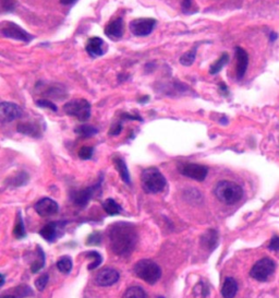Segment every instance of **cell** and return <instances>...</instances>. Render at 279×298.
Wrapping results in <instances>:
<instances>
[{
	"instance_id": "4fadbf2b",
	"label": "cell",
	"mask_w": 279,
	"mask_h": 298,
	"mask_svg": "<svg viewBox=\"0 0 279 298\" xmlns=\"http://www.w3.org/2000/svg\"><path fill=\"white\" fill-rule=\"evenodd\" d=\"M59 206L56 201L50 198L40 199L37 203L35 204V211L37 212L39 217L47 218L50 215H54L58 212Z\"/></svg>"
},
{
	"instance_id": "cb8c5ba5",
	"label": "cell",
	"mask_w": 279,
	"mask_h": 298,
	"mask_svg": "<svg viewBox=\"0 0 279 298\" xmlns=\"http://www.w3.org/2000/svg\"><path fill=\"white\" fill-rule=\"evenodd\" d=\"M103 208L108 215H118L122 211V208L117 203V201L111 198L105 201L103 203Z\"/></svg>"
},
{
	"instance_id": "8fae6325",
	"label": "cell",
	"mask_w": 279,
	"mask_h": 298,
	"mask_svg": "<svg viewBox=\"0 0 279 298\" xmlns=\"http://www.w3.org/2000/svg\"><path fill=\"white\" fill-rule=\"evenodd\" d=\"M119 272L112 268H104L95 278V283L98 286H112L119 281Z\"/></svg>"
},
{
	"instance_id": "1f68e13d",
	"label": "cell",
	"mask_w": 279,
	"mask_h": 298,
	"mask_svg": "<svg viewBox=\"0 0 279 298\" xmlns=\"http://www.w3.org/2000/svg\"><path fill=\"white\" fill-rule=\"evenodd\" d=\"M94 153V149L92 146H82V148L79 150V158L82 159H90L91 158L93 157Z\"/></svg>"
},
{
	"instance_id": "44dd1931",
	"label": "cell",
	"mask_w": 279,
	"mask_h": 298,
	"mask_svg": "<svg viewBox=\"0 0 279 298\" xmlns=\"http://www.w3.org/2000/svg\"><path fill=\"white\" fill-rule=\"evenodd\" d=\"M201 241H202V245L205 247V248L215 249V247L217 246L218 242V235L216 231H214V229H208V231L202 236Z\"/></svg>"
},
{
	"instance_id": "e0dca14e",
	"label": "cell",
	"mask_w": 279,
	"mask_h": 298,
	"mask_svg": "<svg viewBox=\"0 0 279 298\" xmlns=\"http://www.w3.org/2000/svg\"><path fill=\"white\" fill-rule=\"evenodd\" d=\"M17 130L22 135L29 136L32 138H39L42 136L40 128L34 122H20L19 125L17 126Z\"/></svg>"
},
{
	"instance_id": "5bb4252c",
	"label": "cell",
	"mask_w": 279,
	"mask_h": 298,
	"mask_svg": "<svg viewBox=\"0 0 279 298\" xmlns=\"http://www.w3.org/2000/svg\"><path fill=\"white\" fill-rule=\"evenodd\" d=\"M85 49H86V52H88L90 56L93 57V58L103 56V55L106 53L104 40L100 38H97V36H93V38H91V39L88 40V42H86Z\"/></svg>"
},
{
	"instance_id": "ac0fdd59",
	"label": "cell",
	"mask_w": 279,
	"mask_h": 298,
	"mask_svg": "<svg viewBox=\"0 0 279 298\" xmlns=\"http://www.w3.org/2000/svg\"><path fill=\"white\" fill-rule=\"evenodd\" d=\"M59 227H61V223H57V222L49 223L40 229L39 234L45 240H47L48 242H53L58 237Z\"/></svg>"
},
{
	"instance_id": "f1b7e54d",
	"label": "cell",
	"mask_w": 279,
	"mask_h": 298,
	"mask_svg": "<svg viewBox=\"0 0 279 298\" xmlns=\"http://www.w3.org/2000/svg\"><path fill=\"white\" fill-rule=\"evenodd\" d=\"M37 254H38V260L32 264L31 268V271L33 273H37L45 265V254L39 246H37Z\"/></svg>"
},
{
	"instance_id": "484cf974",
	"label": "cell",
	"mask_w": 279,
	"mask_h": 298,
	"mask_svg": "<svg viewBox=\"0 0 279 298\" xmlns=\"http://www.w3.org/2000/svg\"><path fill=\"white\" fill-rule=\"evenodd\" d=\"M122 298H148L143 288L140 286H131L125 292Z\"/></svg>"
},
{
	"instance_id": "5b68a950",
	"label": "cell",
	"mask_w": 279,
	"mask_h": 298,
	"mask_svg": "<svg viewBox=\"0 0 279 298\" xmlns=\"http://www.w3.org/2000/svg\"><path fill=\"white\" fill-rule=\"evenodd\" d=\"M91 104L84 99H72L63 105V112L69 116L75 117L77 120L86 121L91 117Z\"/></svg>"
},
{
	"instance_id": "277c9868",
	"label": "cell",
	"mask_w": 279,
	"mask_h": 298,
	"mask_svg": "<svg viewBox=\"0 0 279 298\" xmlns=\"http://www.w3.org/2000/svg\"><path fill=\"white\" fill-rule=\"evenodd\" d=\"M134 273L138 278L143 279L144 282L154 285L159 281L162 277V270L157 263L152 260L143 259L136 262L134 265Z\"/></svg>"
},
{
	"instance_id": "8d00e7d4",
	"label": "cell",
	"mask_w": 279,
	"mask_h": 298,
	"mask_svg": "<svg viewBox=\"0 0 279 298\" xmlns=\"http://www.w3.org/2000/svg\"><path fill=\"white\" fill-rule=\"evenodd\" d=\"M268 248L272 251H279V237L278 236L272 238L271 242H269Z\"/></svg>"
},
{
	"instance_id": "ab89813d",
	"label": "cell",
	"mask_w": 279,
	"mask_h": 298,
	"mask_svg": "<svg viewBox=\"0 0 279 298\" xmlns=\"http://www.w3.org/2000/svg\"><path fill=\"white\" fill-rule=\"evenodd\" d=\"M219 89H221L223 93L225 94H228V89H227V86H226V84H223V83H221L219 84Z\"/></svg>"
},
{
	"instance_id": "7c38bea8",
	"label": "cell",
	"mask_w": 279,
	"mask_h": 298,
	"mask_svg": "<svg viewBox=\"0 0 279 298\" xmlns=\"http://www.w3.org/2000/svg\"><path fill=\"white\" fill-rule=\"evenodd\" d=\"M100 183H102V179L99 180L98 183H96V185L92 187H89V188H86V189L80 190V191H74L71 196L72 201L76 205L85 206L86 204H88L89 201L92 199V197L94 196L95 192L100 188Z\"/></svg>"
},
{
	"instance_id": "d6986e66",
	"label": "cell",
	"mask_w": 279,
	"mask_h": 298,
	"mask_svg": "<svg viewBox=\"0 0 279 298\" xmlns=\"http://www.w3.org/2000/svg\"><path fill=\"white\" fill-rule=\"evenodd\" d=\"M238 292V284L233 278H227L222 287V295L223 298H235Z\"/></svg>"
},
{
	"instance_id": "d590c367",
	"label": "cell",
	"mask_w": 279,
	"mask_h": 298,
	"mask_svg": "<svg viewBox=\"0 0 279 298\" xmlns=\"http://www.w3.org/2000/svg\"><path fill=\"white\" fill-rule=\"evenodd\" d=\"M122 130V120H119L112 126L111 130H109V136H118Z\"/></svg>"
},
{
	"instance_id": "f35d334b",
	"label": "cell",
	"mask_w": 279,
	"mask_h": 298,
	"mask_svg": "<svg viewBox=\"0 0 279 298\" xmlns=\"http://www.w3.org/2000/svg\"><path fill=\"white\" fill-rule=\"evenodd\" d=\"M77 0H60V3L63 4V6H70V4H73Z\"/></svg>"
},
{
	"instance_id": "74e56055",
	"label": "cell",
	"mask_w": 279,
	"mask_h": 298,
	"mask_svg": "<svg viewBox=\"0 0 279 298\" xmlns=\"http://www.w3.org/2000/svg\"><path fill=\"white\" fill-rule=\"evenodd\" d=\"M182 10H184L185 13H189L191 12L192 9V0H182Z\"/></svg>"
},
{
	"instance_id": "7402d4cb",
	"label": "cell",
	"mask_w": 279,
	"mask_h": 298,
	"mask_svg": "<svg viewBox=\"0 0 279 298\" xmlns=\"http://www.w3.org/2000/svg\"><path fill=\"white\" fill-rule=\"evenodd\" d=\"M74 132L79 137L84 138L85 139V138H91V137L95 136L98 132V130H97V128H95L92 125H81L75 128Z\"/></svg>"
},
{
	"instance_id": "2e32d148",
	"label": "cell",
	"mask_w": 279,
	"mask_h": 298,
	"mask_svg": "<svg viewBox=\"0 0 279 298\" xmlns=\"http://www.w3.org/2000/svg\"><path fill=\"white\" fill-rule=\"evenodd\" d=\"M105 34L109 39H120L123 35V20L122 18H117L112 22H109L105 27Z\"/></svg>"
},
{
	"instance_id": "b9f144b4",
	"label": "cell",
	"mask_w": 279,
	"mask_h": 298,
	"mask_svg": "<svg viewBox=\"0 0 279 298\" xmlns=\"http://www.w3.org/2000/svg\"><path fill=\"white\" fill-rule=\"evenodd\" d=\"M149 96H145V98H142V99H140V102H141V103H144L145 100H149Z\"/></svg>"
},
{
	"instance_id": "8992f818",
	"label": "cell",
	"mask_w": 279,
	"mask_h": 298,
	"mask_svg": "<svg viewBox=\"0 0 279 298\" xmlns=\"http://www.w3.org/2000/svg\"><path fill=\"white\" fill-rule=\"evenodd\" d=\"M0 32H1V35L3 38L21 40V42L24 43H30L31 40L34 39L33 35L27 33L20 25H18L17 23L11 21L2 22L1 27H0Z\"/></svg>"
},
{
	"instance_id": "30bf717a",
	"label": "cell",
	"mask_w": 279,
	"mask_h": 298,
	"mask_svg": "<svg viewBox=\"0 0 279 298\" xmlns=\"http://www.w3.org/2000/svg\"><path fill=\"white\" fill-rule=\"evenodd\" d=\"M23 111L22 108L15 103L11 102H2L0 105V115H1V120L3 122H11L16 119L22 117Z\"/></svg>"
},
{
	"instance_id": "4316f807",
	"label": "cell",
	"mask_w": 279,
	"mask_h": 298,
	"mask_svg": "<svg viewBox=\"0 0 279 298\" xmlns=\"http://www.w3.org/2000/svg\"><path fill=\"white\" fill-rule=\"evenodd\" d=\"M57 268L63 274H69L72 270V260L70 257L63 256L57 262Z\"/></svg>"
},
{
	"instance_id": "ba28073f",
	"label": "cell",
	"mask_w": 279,
	"mask_h": 298,
	"mask_svg": "<svg viewBox=\"0 0 279 298\" xmlns=\"http://www.w3.org/2000/svg\"><path fill=\"white\" fill-rule=\"evenodd\" d=\"M180 174L196 181H203L208 174V168L204 165L195 163H180L178 165Z\"/></svg>"
},
{
	"instance_id": "7bdbcfd3",
	"label": "cell",
	"mask_w": 279,
	"mask_h": 298,
	"mask_svg": "<svg viewBox=\"0 0 279 298\" xmlns=\"http://www.w3.org/2000/svg\"><path fill=\"white\" fill-rule=\"evenodd\" d=\"M157 298H164V297H162V296H159V297H157Z\"/></svg>"
},
{
	"instance_id": "4dcf8cb0",
	"label": "cell",
	"mask_w": 279,
	"mask_h": 298,
	"mask_svg": "<svg viewBox=\"0 0 279 298\" xmlns=\"http://www.w3.org/2000/svg\"><path fill=\"white\" fill-rule=\"evenodd\" d=\"M36 105H37V106L40 107V108H47V109H50V111H53V112L58 111V107L56 106V104L50 102V100H48V99H45L36 100Z\"/></svg>"
},
{
	"instance_id": "ffe728a7",
	"label": "cell",
	"mask_w": 279,
	"mask_h": 298,
	"mask_svg": "<svg viewBox=\"0 0 279 298\" xmlns=\"http://www.w3.org/2000/svg\"><path fill=\"white\" fill-rule=\"evenodd\" d=\"M113 163L116 165V168L119 173V175H120L121 179L125 181L128 185H130L131 183V179H130V174H129V169L127 167V164L125 162V159H120V158H115L113 159Z\"/></svg>"
},
{
	"instance_id": "f546056e",
	"label": "cell",
	"mask_w": 279,
	"mask_h": 298,
	"mask_svg": "<svg viewBox=\"0 0 279 298\" xmlns=\"http://www.w3.org/2000/svg\"><path fill=\"white\" fill-rule=\"evenodd\" d=\"M89 257V258H91V259H93L94 261L92 263H91L90 265H89V270L90 271H92V270H94V269H96L98 267V265L102 263V261H103V258H102V256H100V254H98L97 251H89L88 252V255H86Z\"/></svg>"
},
{
	"instance_id": "6da1fadb",
	"label": "cell",
	"mask_w": 279,
	"mask_h": 298,
	"mask_svg": "<svg viewBox=\"0 0 279 298\" xmlns=\"http://www.w3.org/2000/svg\"><path fill=\"white\" fill-rule=\"evenodd\" d=\"M109 246L118 256L130 255L138 242V233L133 224L117 222L108 228Z\"/></svg>"
},
{
	"instance_id": "d6a6232c",
	"label": "cell",
	"mask_w": 279,
	"mask_h": 298,
	"mask_svg": "<svg viewBox=\"0 0 279 298\" xmlns=\"http://www.w3.org/2000/svg\"><path fill=\"white\" fill-rule=\"evenodd\" d=\"M48 274H43L35 281V286L39 292H43L48 283Z\"/></svg>"
},
{
	"instance_id": "3957f363",
	"label": "cell",
	"mask_w": 279,
	"mask_h": 298,
	"mask_svg": "<svg viewBox=\"0 0 279 298\" xmlns=\"http://www.w3.org/2000/svg\"><path fill=\"white\" fill-rule=\"evenodd\" d=\"M142 188L146 194H159L166 187V178L156 167L146 168L141 176Z\"/></svg>"
},
{
	"instance_id": "83f0119b",
	"label": "cell",
	"mask_w": 279,
	"mask_h": 298,
	"mask_svg": "<svg viewBox=\"0 0 279 298\" xmlns=\"http://www.w3.org/2000/svg\"><path fill=\"white\" fill-rule=\"evenodd\" d=\"M13 234H15V236L18 238V239H21V238L25 237V227H24L23 219H22L20 212L18 213L17 223H16L15 229H13Z\"/></svg>"
},
{
	"instance_id": "e575fe53",
	"label": "cell",
	"mask_w": 279,
	"mask_h": 298,
	"mask_svg": "<svg viewBox=\"0 0 279 298\" xmlns=\"http://www.w3.org/2000/svg\"><path fill=\"white\" fill-rule=\"evenodd\" d=\"M100 241H102V235L99 232H95L89 236L86 245H99Z\"/></svg>"
},
{
	"instance_id": "9a60e30c",
	"label": "cell",
	"mask_w": 279,
	"mask_h": 298,
	"mask_svg": "<svg viewBox=\"0 0 279 298\" xmlns=\"http://www.w3.org/2000/svg\"><path fill=\"white\" fill-rule=\"evenodd\" d=\"M236 58H237V68L236 73L238 79H242L244 77L246 69L249 65V56L248 53L243 48L236 47Z\"/></svg>"
},
{
	"instance_id": "52a82bcc",
	"label": "cell",
	"mask_w": 279,
	"mask_h": 298,
	"mask_svg": "<svg viewBox=\"0 0 279 298\" xmlns=\"http://www.w3.org/2000/svg\"><path fill=\"white\" fill-rule=\"evenodd\" d=\"M275 269L276 264L272 259L263 258L253 265V268L250 271V275L251 278H253L256 281L265 282L274 273Z\"/></svg>"
},
{
	"instance_id": "d4e9b609",
	"label": "cell",
	"mask_w": 279,
	"mask_h": 298,
	"mask_svg": "<svg viewBox=\"0 0 279 298\" xmlns=\"http://www.w3.org/2000/svg\"><path fill=\"white\" fill-rule=\"evenodd\" d=\"M199 45H200V43H196L193 46V48H191L189 52L182 55L181 58H180V63H181V65L189 67V66L192 65V63L194 62L195 56H196V49H198Z\"/></svg>"
},
{
	"instance_id": "7a4b0ae2",
	"label": "cell",
	"mask_w": 279,
	"mask_h": 298,
	"mask_svg": "<svg viewBox=\"0 0 279 298\" xmlns=\"http://www.w3.org/2000/svg\"><path fill=\"white\" fill-rule=\"evenodd\" d=\"M214 195L221 202L231 205L235 204L242 199L243 196V189L238 183L229 181V180H222L219 181L214 189Z\"/></svg>"
},
{
	"instance_id": "836d02e7",
	"label": "cell",
	"mask_w": 279,
	"mask_h": 298,
	"mask_svg": "<svg viewBox=\"0 0 279 298\" xmlns=\"http://www.w3.org/2000/svg\"><path fill=\"white\" fill-rule=\"evenodd\" d=\"M16 0H1V11L12 12L16 9Z\"/></svg>"
},
{
	"instance_id": "603a6c76",
	"label": "cell",
	"mask_w": 279,
	"mask_h": 298,
	"mask_svg": "<svg viewBox=\"0 0 279 298\" xmlns=\"http://www.w3.org/2000/svg\"><path fill=\"white\" fill-rule=\"evenodd\" d=\"M229 61V55L227 53H223L221 57H219L216 61H215L212 66L209 67V73L210 75H217V73L222 70L223 66Z\"/></svg>"
},
{
	"instance_id": "9c48e42d",
	"label": "cell",
	"mask_w": 279,
	"mask_h": 298,
	"mask_svg": "<svg viewBox=\"0 0 279 298\" xmlns=\"http://www.w3.org/2000/svg\"><path fill=\"white\" fill-rule=\"evenodd\" d=\"M157 21L152 18H140L130 22L131 33L135 36H148L154 31Z\"/></svg>"
},
{
	"instance_id": "60d3db41",
	"label": "cell",
	"mask_w": 279,
	"mask_h": 298,
	"mask_svg": "<svg viewBox=\"0 0 279 298\" xmlns=\"http://www.w3.org/2000/svg\"><path fill=\"white\" fill-rule=\"evenodd\" d=\"M1 298H18V297H16L15 295H3V296H1Z\"/></svg>"
}]
</instances>
